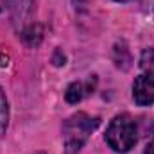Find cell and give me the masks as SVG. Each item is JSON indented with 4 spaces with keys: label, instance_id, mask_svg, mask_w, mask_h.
I'll return each mask as SVG.
<instances>
[{
    "label": "cell",
    "instance_id": "3",
    "mask_svg": "<svg viewBox=\"0 0 154 154\" xmlns=\"http://www.w3.org/2000/svg\"><path fill=\"white\" fill-rule=\"evenodd\" d=\"M133 97L138 106L154 104V72H145L134 79Z\"/></svg>",
    "mask_w": 154,
    "mask_h": 154
},
{
    "label": "cell",
    "instance_id": "6",
    "mask_svg": "<svg viewBox=\"0 0 154 154\" xmlns=\"http://www.w3.org/2000/svg\"><path fill=\"white\" fill-rule=\"evenodd\" d=\"M140 66L145 72H154V48H145L140 57Z\"/></svg>",
    "mask_w": 154,
    "mask_h": 154
},
{
    "label": "cell",
    "instance_id": "2",
    "mask_svg": "<svg viewBox=\"0 0 154 154\" xmlns=\"http://www.w3.org/2000/svg\"><path fill=\"white\" fill-rule=\"evenodd\" d=\"M138 140L136 122L129 115H118L111 120L106 131V142L115 152H127Z\"/></svg>",
    "mask_w": 154,
    "mask_h": 154
},
{
    "label": "cell",
    "instance_id": "4",
    "mask_svg": "<svg viewBox=\"0 0 154 154\" xmlns=\"http://www.w3.org/2000/svg\"><path fill=\"white\" fill-rule=\"evenodd\" d=\"M65 97H66V102L77 104V102L84 97V86H82V82H72V84L66 88Z\"/></svg>",
    "mask_w": 154,
    "mask_h": 154
},
{
    "label": "cell",
    "instance_id": "1",
    "mask_svg": "<svg viewBox=\"0 0 154 154\" xmlns=\"http://www.w3.org/2000/svg\"><path fill=\"white\" fill-rule=\"evenodd\" d=\"M99 118H91L86 113H75L63 124V140H65V154H77L86 143L88 136L97 129Z\"/></svg>",
    "mask_w": 154,
    "mask_h": 154
},
{
    "label": "cell",
    "instance_id": "5",
    "mask_svg": "<svg viewBox=\"0 0 154 154\" xmlns=\"http://www.w3.org/2000/svg\"><path fill=\"white\" fill-rule=\"evenodd\" d=\"M7 120H9V106H7L5 95H4V91H2V88H0V138L5 134Z\"/></svg>",
    "mask_w": 154,
    "mask_h": 154
},
{
    "label": "cell",
    "instance_id": "9",
    "mask_svg": "<svg viewBox=\"0 0 154 154\" xmlns=\"http://www.w3.org/2000/svg\"><path fill=\"white\" fill-rule=\"evenodd\" d=\"M116 2H131V0H116Z\"/></svg>",
    "mask_w": 154,
    "mask_h": 154
},
{
    "label": "cell",
    "instance_id": "10",
    "mask_svg": "<svg viewBox=\"0 0 154 154\" xmlns=\"http://www.w3.org/2000/svg\"><path fill=\"white\" fill-rule=\"evenodd\" d=\"M38 154H45V152H38Z\"/></svg>",
    "mask_w": 154,
    "mask_h": 154
},
{
    "label": "cell",
    "instance_id": "7",
    "mask_svg": "<svg viewBox=\"0 0 154 154\" xmlns=\"http://www.w3.org/2000/svg\"><path fill=\"white\" fill-rule=\"evenodd\" d=\"M143 154H154V142H151V143H149V145L145 147Z\"/></svg>",
    "mask_w": 154,
    "mask_h": 154
},
{
    "label": "cell",
    "instance_id": "8",
    "mask_svg": "<svg viewBox=\"0 0 154 154\" xmlns=\"http://www.w3.org/2000/svg\"><path fill=\"white\" fill-rule=\"evenodd\" d=\"M5 5H7V0H0V11H2Z\"/></svg>",
    "mask_w": 154,
    "mask_h": 154
}]
</instances>
